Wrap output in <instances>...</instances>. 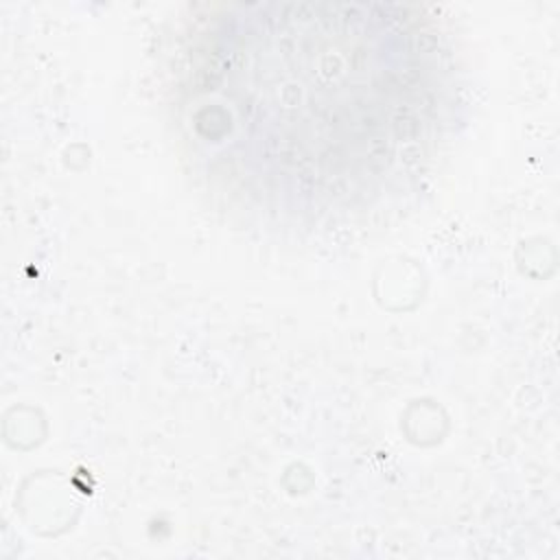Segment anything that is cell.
Masks as SVG:
<instances>
[{
  "label": "cell",
  "instance_id": "obj_1",
  "mask_svg": "<svg viewBox=\"0 0 560 560\" xmlns=\"http://www.w3.org/2000/svg\"><path fill=\"white\" fill-rule=\"evenodd\" d=\"M186 160L230 214L317 232L407 197L448 140L457 61L422 7L219 4L173 61Z\"/></svg>",
  "mask_w": 560,
  "mask_h": 560
}]
</instances>
